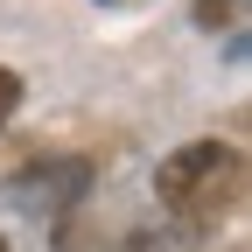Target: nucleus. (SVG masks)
<instances>
[{
	"label": "nucleus",
	"mask_w": 252,
	"mask_h": 252,
	"mask_svg": "<svg viewBox=\"0 0 252 252\" xmlns=\"http://www.w3.org/2000/svg\"><path fill=\"white\" fill-rule=\"evenodd\" d=\"M14 105H21V77L0 63V126H7V112H14Z\"/></svg>",
	"instance_id": "obj_3"
},
{
	"label": "nucleus",
	"mask_w": 252,
	"mask_h": 252,
	"mask_svg": "<svg viewBox=\"0 0 252 252\" xmlns=\"http://www.w3.org/2000/svg\"><path fill=\"white\" fill-rule=\"evenodd\" d=\"M0 252H7V238H0Z\"/></svg>",
	"instance_id": "obj_5"
},
{
	"label": "nucleus",
	"mask_w": 252,
	"mask_h": 252,
	"mask_svg": "<svg viewBox=\"0 0 252 252\" xmlns=\"http://www.w3.org/2000/svg\"><path fill=\"white\" fill-rule=\"evenodd\" d=\"M105 7H119V0H105Z\"/></svg>",
	"instance_id": "obj_4"
},
{
	"label": "nucleus",
	"mask_w": 252,
	"mask_h": 252,
	"mask_svg": "<svg viewBox=\"0 0 252 252\" xmlns=\"http://www.w3.org/2000/svg\"><path fill=\"white\" fill-rule=\"evenodd\" d=\"M245 14V0H196V28H231Z\"/></svg>",
	"instance_id": "obj_2"
},
{
	"label": "nucleus",
	"mask_w": 252,
	"mask_h": 252,
	"mask_svg": "<svg viewBox=\"0 0 252 252\" xmlns=\"http://www.w3.org/2000/svg\"><path fill=\"white\" fill-rule=\"evenodd\" d=\"M154 196L175 224H217L245 196V154L231 140H189L154 168Z\"/></svg>",
	"instance_id": "obj_1"
}]
</instances>
